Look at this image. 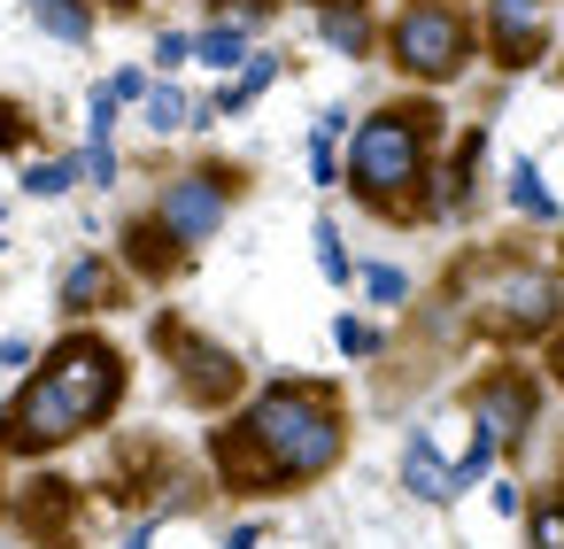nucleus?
Masks as SVG:
<instances>
[{
  "label": "nucleus",
  "mask_w": 564,
  "mask_h": 549,
  "mask_svg": "<svg viewBox=\"0 0 564 549\" xmlns=\"http://www.w3.org/2000/svg\"><path fill=\"white\" fill-rule=\"evenodd\" d=\"M310 9H371V0H310Z\"/></svg>",
  "instance_id": "nucleus-35"
},
{
  "label": "nucleus",
  "mask_w": 564,
  "mask_h": 549,
  "mask_svg": "<svg viewBox=\"0 0 564 549\" xmlns=\"http://www.w3.org/2000/svg\"><path fill=\"white\" fill-rule=\"evenodd\" d=\"M502 194H510V209H518V217H533V225H556V217H564V209H556V194L541 186V171H533L525 155L510 163V179H502Z\"/></svg>",
  "instance_id": "nucleus-16"
},
{
  "label": "nucleus",
  "mask_w": 564,
  "mask_h": 549,
  "mask_svg": "<svg viewBox=\"0 0 564 549\" xmlns=\"http://www.w3.org/2000/svg\"><path fill=\"white\" fill-rule=\"evenodd\" d=\"M32 9V24L47 32V40H63V47H86L94 40V9L86 0H24Z\"/></svg>",
  "instance_id": "nucleus-15"
},
{
  "label": "nucleus",
  "mask_w": 564,
  "mask_h": 549,
  "mask_svg": "<svg viewBox=\"0 0 564 549\" xmlns=\"http://www.w3.org/2000/svg\"><path fill=\"white\" fill-rule=\"evenodd\" d=\"M348 171H340V155L325 148V140H310V186H340Z\"/></svg>",
  "instance_id": "nucleus-29"
},
{
  "label": "nucleus",
  "mask_w": 564,
  "mask_h": 549,
  "mask_svg": "<svg viewBox=\"0 0 564 549\" xmlns=\"http://www.w3.org/2000/svg\"><path fill=\"white\" fill-rule=\"evenodd\" d=\"M217 487L232 495H294L317 487L348 456V402L325 379H263L217 433Z\"/></svg>",
  "instance_id": "nucleus-1"
},
{
  "label": "nucleus",
  "mask_w": 564,
  "mask_h": 549,
  "mask_svg": "<svg viewBox=\"0 0 564 549\" xmlns=\"http://www.w3.org/2000/svg\"><path fill=\"white\" fill-rule=\"evenodd\" d=\"M541 372H549V379H556V387H564V325H556V333H549V341H541Z\"/></svg>",
  "instance_id": "nucleus-32"
},
{
  "label": "nucleus",
  "mask_w": 564,
  "mask_h": 549,
  "mask_svg": "<svg viewBox=\"0 0 564 549\" xmlns=\"http://www.w3.org/2000/svg\"><path fill=\"white\" fill-rule=\"evenodd\" d=\"M479 155H487V132H464L456 155H448V171H441V186H433V217L471 209V194H479Z\"/></svg>",
  "instance_id": "nucleus-12"
},
{
  "label": "nucleus",
  "mask_w": 564,
  "mask_h": 549,
  "mask_svg": "<svg viewBox=\"0 0 564 549\" xmlns=\"http://www.w3.org/2000/svg\"><path fill=\"white\" fill-rule=\"evenodd\" d=\"M279 17V0H209V24H232V32H263Z\"/></svg>",
  "instance_id": "nucleus-23"
},
{
  "label": "nucleus",
  "mask_w": 564,
  "mask_h": 549,
  "mask_svg": "<svg viewBox=\"0 0 564 549\" xmlns=\"http://www.w3.org/2000/svg\"><path fill=\"white\" fill-rule=\"evenodd\" d=\"M464 410H471V449L510 456V449H525V433L541 426V379L518 372V364H495L487 379H471Z\"/></svg>",
  "instance_id": "nucleus-7"
},
{
  "label": "nucleus",
  "mask_w": 564,
  "mask_h": 549,
  "mask_svg": "<svg viewBox=\"0 0 564 549\" xmlns=\"http://www.w3.org/2000/svg\"><path fill=\"white\" fill-rule=\"evenodd\" d=\"M178 263H186V248H178L155 217H132V225H124V271H140V279H171Z\"/></svg>",
  "instance_id": "nucleus-13"
},
{
  "label": "nucleus",
  "mask_w": 564,
  "mask_h": 549,
  "mask_svg": "<svg viewBox=\"0 0 564 549\" xmlns=\"http://www.w3.org/2000/svg\"><path fill=\"white\" fill-rule=\"evenodd\" d=\"M9 148H24V117H17L9 101H0V155H9Z\"/></svg>",
  "instance_id": "nucleus-33"
},
{
  "label": "nucleus",
  "mask_w": 564,
  "mask_h": 549,
  "mask_svg": "<svg viewBox=\"0 0 564 549\" xmlns=\"http://www.w3.org/2000/svg\"><path fill=\"white\" fill-rule=\"evenodd\" d=\"M456 310L479 341H502V348H525V341H549L564 325V271L533 263V256H471L464 279H456Z\"/></svg>",
  "instance_id": "nucleus-4"
},
{
  "label": "nucleus",
  "mask_w": 564,
  "mask_h": 549,
  "mask_svg": "<svg viewBox=\"0 0 564 549\" xmlns=\"http://www.w3.org/2000/svg\"><path fill=\"white\" fill-rule=\"evenodd\" d=\"M155 341L171 348L178 395H186L194 410H232V402L248 395V364H240L225 341H209V333H194V325H178V317H163V325H155Z\"/></svg>",
  "instance_id": "nucleus-8"
},
{
  "label": "nucleus",
  "mask_w": 564,
  "mask_h": 549,
  "mask_svg": "<svg viewBox=\"0 0 564 549\" xmlns=\"http://www.w3.org/2000/svg\"><path fill=\"white\" fill-rule=\"evenodd\" d=\"M124 348L117 341H101V333H70L24 387H17V402L0 410V449L9 456H47V449H63V441H78V433H94V426H109V410L124 402Z\"/></svg>",
  "instance_id": "nucleus-2"
},
{
  "label": "nucleus",
  "mask_w": 564,
  "mask_h": 549,
  "mask_svg": "<svg viewBox=\"0 0 564 549\" xmlns=\"http://www.w3.org/2000/svg\"><path fill=\"white\" fill-rule=\"evenodd\" d=\"M194 63H209V71H240V63H248V32H232V24L194 32Z\"/></svg>",
  "instance_id": "nucleus-20"
},
{
  "label": "nucleus",
  "mask_w": 564,
  "mask_h": 549,
  "mask_svg": "<svg viewBox=\"0 0 564 549\" xmlns=\"http://www.w3.org/2000/svg\"><path fill=\"white\" fill-rule=\"evenodd\" d=\"M356 279H364V302H371V310H402V302H410V271H402V263H364Z\"/></svg>",
  "instance_id": "nucleus-22"
},
{
  "label": "nucleus",
  "mask_w": 564,
  "mask_h": 549,
  "mask_svg": "<svg viewBox=\"0 0 564 549\" xmlns=\"http://www.w3.org/2000/svg\"><path fill=\"white\" fill-rule=\"evenodd\" d=\"M487 503H495L502 518H525V495H518V480H502V472H495V487H487Z\"/></svg>",
  "instance_id": "nucleus-31"
},
{
  "label": "nucleus",
  "mask_w": 564,
  "mask_h": 549,
  "mask_svg": "<svg viewBox=\"0 0 564 549\" xmlns=\"http://www.w3.org/2000/svg\"><path fill=\"white\" fill-rule=\"evenodd\" d=\"M433 155H441V109H425V101H387V109H371V117H356V132H348V155H340V186L364 202V209H379V217H394V225H425L433 217Z\"/></svg>",
  "instance_id": "nucleus-3"
},
{
  "label": "nucleus",
  "mask_w": 564,
  "mask_h": 549,
  "mask_svg": "<svg viewBox=\"0 0 564 549\" xmlns=\"http://www.w3.org/2000/svg\"><path fill=\"white\" fill-rule=\"evenodd\" d=\"M55 294H63V310H70V317L117 310V302H124V271H117L109 256H78V263L63 271V287H55Z\"/></svg>",
  "instance_id": "nucleus-10"
},
{
  "label": "nucleus",
  "mask_w": 564,
  "mask_h": 549,
  "mask_svg": "<svg viewBox=\"0 0 564 549\" xmlns=\"http://www.w3.org/2000/svg\"><path fill=\"white\" fill-rule=\"evenodd\" d=\"M148 125H155V132L209 125V101H194V94H178V86H155V94H148Z\"/></svg>",
  "instance_id": "nucleus-19"
},
{
  "label": "nucleus",
  "mask_w": 564,
  "mask_h": 549,
  "mask_svg": "<svg viewBox=\"0 0 564 549\" xmlns=\"http://www.w3.org/2000/svg\"><path fill=\"white\" fill-rule=\"evenodd\" d=\"M78 163H86V179H94V186H117V148H109V140H86V155H78Z\"/></svg>",
  "instance_id": "nucleus-27"
},
{
  "label": "nucleus",
  "mask_w": 564,
  "mask_h": 549,
  "mask_svg": "<svg viewBox=\"0 0 564 549\" xmlns=\"http://www.w3.org/2000/svg\"><path fill=\"white\" fill-rule=\"evenodd\" d=\"M17 364H32V341H0V372H17Z\"/></svg>",
  "instance_id": "nucleus-34"
},
{
  "label": "nucleus",
  "mask_w": 564,
  "mask_h": 549,
  "mask_svg": "<svg viewBox=\"0 0 564 549\" xmlns=\"http://www.w3.org/2000/svg\"><path fill=\"white\" fill-rule=\"evenodd\" d=\"M240 194H248V179H240L232 163H194V171H171V179H163V194L148 202V217L194 256L202 240L225 233V217L240 209Z\"/></svg>",
  "instance_id": "nucleus-6"
},
{
  "label": "nucleus",
  "mask_w": 564,
  "mask_h": 549,
  "mask_svg": "<svg viewBox=\"0 0 564 549\" xmlns=\"http://www.w3.org/2000/svg\"><path fill=\"white\" fill-rule=\"evenodd\" d=\"M178 63H194V32H163L155 40V71H178Z\"/></svg>",
  "instance_id": "nucleus-28"
},
{
  "label": "nucleus",
  "mask_w": 564,
  "mask_h": 549,
  "mask_svg": "<svg viewBox=\"0 0 564 549\" xmlns=\"http://www.w3.org/2000/svg\"><path fill=\"white\" fill-rule=\"evenodd\" d=\"M379 47L410 86H456L479 63V24L464 17V0H402Z\"/></svg>",
  "instance_id": "nucleus-5"
},
{
  "label": "nucleus",
  "mask_w": 564,
  "mask_h": 549,
  "mask_svg": "<svg viewBox=\"0 0 564 549\" xmlns=\"http://www.w3.org/2000/svg\"><path fill=\"white\" fill-rule=\"evenodd\" d=\"M525 549H564V480L525 503Z\"/></svg>",
  "instance_id": "nucleus-17"
},
{
  "label": "nucleus",
  "mask_w": 564,
  "mask_h": 549,
  "mask_svg": "<svg viewBox=\"0 0 564 549\" xmlns=\"http://www.w3.org/2000/svg\"><path fill=\"white\" fill-rule=\"evenodd\" d=\"M333 341H340V356H356V364L387 348V333H379L371 317H340V325H333Z\"/></svg>",
  "instance_id": "nucleus-25"
},
{
  "label": "nucleus",
  "mask_w": 564,
  "mask_h": 549,
  "mask_svg": "<svg viewBox=\"0 0 564 549\" xmlns=\"http://www.w3.org/2000/svg\"><path fill=\"white\" fill-rule=\"evenodd\" d=\"M348 132H356V117H348V109H325V117L310 125V140H325V148H340Z\"/></svg>",
  "instance_id": "nucleus-30"
},
{
  "label": "nucleus",
  "mask_w": 564,
  "mask_h": 549,
  "mask_svg": "<svg viewBox=\"0 0 564 549\" xmlns=\"http://www.w3.org/2000/svg\"><path fill=\"white\" fill-rule=\"evenodd\" d=\"M549 17L556 0H487V24H479V47L495 71H533L549 55Z\"/></svg>",
  "instance_id": "nucleus-9"
},
{
  "label": "nucleus",
  "mask_w": 564,
  "mask_h": 549,
  "mask_svg": "<svg viewBox=\"0 0 564 549\" xmlns=\"http://www.w3.org/2000/svg\"><path fill=\"white\" fill-rule=\"evenodd\" d=\"M271 78H279V55H248L225 86H217V101H209V117H240L256 94H271Z\"/></svg>",
  "instance_id": "nucleus-14"
},
{
  "label": "nucleus",
  "mask_w": 564,
  "mask_h": 549,
  "mask_svg": "<svg viewBox=\"0 0 564 549\" xmlns=\"http://www.w3.org/2000/svg\"><path fill=\"white\" fill-rule=\"evenodd\" d=\"M317 32L340 55H371V9H317Z\"/></svg>",
  "instance_id": "nucleus-18"
},
{
  "label": "nucleus",
  "mask_w": 564,
  "mask_h": 549,
  "mask_svg": "<svg viewBox=\"0 0 564 549\" xmlns=\"http://www.w3.org/2000/svg\"><path fill=\"white\" fill-rule=\"evenodd\" d=\"M117 109H124V94L101 78V86H94V101H86V140H109V132H117Z\"/></svg>",
  "instance_id": "nucleus-26"
},
{
  "label": "nucleus",
  "mask_w": 564,
  "mask_h": 549,
  "mask_svg": "<svg viewBox=\"0 0 564 549\" xmlns=\"http://www.w3.org/2000/svg\"><path fill=\"white\" fill-rule=\"evenodd\" d=\"M310 240H317V271H325L333 287H340V279H356V263H348V248H340V225H333V217H317V225H310Z\"/></svg>",
  "instance_id": "nucleus-24"
},
{
  "label": "nucleus",
  "mask_w": 564,
  "mask_h": 549,
  "mask_svg": "<svg viewBox=\"0 0 564 549\" xmlns=\"http://www.w3.org/2000/svg\"><path fill=\"white\" fill-rule=\"evenodd\" d=\"M78 179H86V163H78V155H47V163H32V171H24V194L55 202V194H70Z\"/></svg>",
  "instance_id": "nucleus-21"
},
{
  "label": "nucleus",
  "mask_w": 564,
  "mask_h": 549,
  "mask_svg": "<svg viewBox=\"0 0 564 549\" xmlns=\"http://www.w3.org/2000/svg\"><path fill=\"white\" fill-rule=\"evenodd\" d=\"M402 487H410L417 503H448V495H464V487H456V464L433 449V433H410V449H402Z\"/></svg>",
  "instance_id": "nucleus-11"
}]
</instances>
